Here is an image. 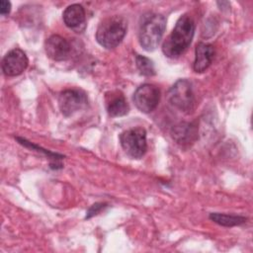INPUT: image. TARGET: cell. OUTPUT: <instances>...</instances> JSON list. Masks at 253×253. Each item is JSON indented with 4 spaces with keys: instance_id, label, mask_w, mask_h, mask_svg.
Returning <instances> with one entry per match:
<instances>
[{
    "instance_id": "1",
    "label": "cell",
    "mask_w": 253,
    "mask_h": 253,
    "mask_svg": "<svg viewBox=\"0 0 253 253\" xmlns=\"http://www.w3.org/2000/svg\"><path fill=\"white\" fill-rule=\"evenodd\" d=\"M195 33V23L188 15L181 16L172 33L165 40L162 50L168 57H179L191 44Z\"/></svg>"
},
{
    "instance_id": "2",
    "label": "cell",
    "mask_w": 253,
    "mask_h": 253,
    "mask_svg": "<svg viewBox=\"0 0 253 253\" xmlns=\"http://www.w3.org/2000/svg\"><path fill=\"white\" fill-rule=\"evenodd\" d=\"M166 19L157 13H147L141 17L138 30V41L140 45L147 51L154 50L164 34Z\"/></svg>"
},
{
    "instance_id": "3",
    "label": "cell",
    "mask_w": 253,
    "mask_h": 253,
    "mask_svg": "<svg viewBox=\"0 0 253 253\" xmlns=\"http://www.w3.org/2000/svg\"><path fill=\"white\" fill-rule=\"evenodd\" d=\"M127 30V22L123 16L105 18L98 26L96 40L100 45L111 49L118 46L124 40Z\"/></svg>"
},
{
    "instance_id": "4",
    "label": "cell",
    "mask_w": 253,
    "mask_h": 253,
    "mask_svg": "<svg viewBox=\"0 0 253 253\" xmlns=\"http://www.w3.org/2000/svg\"><path fill=\"white\" fill-rule=\"evenodd\" d=\"M120 141L125 152L131 158H141L146 152V131L142 127H132L123 131Z\"/></svg>"
},
{
    "instance_id": "5",
    "label": "cell",
    "mask_w": 253,
    "mask_h": 253,
    "mask_svg": "<svg viewBox=\"0 0 253 253\" xmlns=\"http://www.w3.org/2000/svg\"><path fill=\"white\" fill-rule=\"evenodd\" d=\"M170 103L180 111L186 112L193 108L195 97L193 87L187 79H179L168 92Z\"/></svg>"
},
{
    "instance_id": "6",
    "label": "cell",
    "mask_w": 253,
    "mask_h": 253,
    "mask_svg": "<svg viewBox=\"0 0 253 253\" xmlns=\"http://www.w3.org/2000/svg\"><path fill=\"white\" fill-rule=\"evenodd\" d=\"M88 105L86 93L80 89H67L59 94L58 107L61 114L70 117Z\"/></svg>"
},
{
    "instance_id": "7",
    "label": "cell",
    "mask_w": 253,
    "mask_h": 253,
    "mask_svg": "<svg viewBox=\"0 0 253 253\" xmlns=\"http://www.w3.org/2000/svg\"><path fill=\"white\" fill-rule=\"evenodd\" d=\"M160 100V90L157 86L149 83L140 85L133 94V102L142 113L152 112Z\"/></svg>"
},
{
    "instance_id": "8",
    "label": "cell",
    "mask_w": 253,
    "mask_h": 253,
    "mask_svg": "<svg viewBox=\"0 0 253 253\" xmlns=\"http://www.w3.org/2000/svg\"><path fill=\"white\" fill-rule=\"evenodd\" d=\"M28 63L26 53L20 48H14L3 57L2 71L6 76H18L26 70Z\"/></svg>"
},
{
    "instance_id": "9",
    "label": "cell",
    "mask_w": 253,
    "mask_h": 253,
    "mask_svg": "<svg viewBox=\"0 0 253 253\" xmlns=\"http://www.w3.org/2000/svg\"><path fill=\"white\" fill-rule=\"evenodd\" d=\"M46 55L55 61H62L69 57L71 46L68 41L61 36L52 35L44 42Z\"/></svg>"
},
{
    "instance_id": "10",
    "label": "cell",
    "mask_w": 253,
    "mask_h": 253,
    "mask_svg": "<svg viewBox=\"0 0 253 253\" xmlns=\"http://www.w3.org/2000/svg\"><path fill=\"white\" fill-rule=\"evenodd\" d=\"M64 24L76 31L81 32L85 28V10L80 4L69 5L62 14Z\"/></svg>"
},
{
    "instance_id": "11",
    "label": "cell",
    "mask_w": 253,
    "mask_h": 253,
    "mask_svg": "<svg viewBox=\"0 0 253 253\" xmlns=\"http://www.w3.org/2000/svg\"><path fill=\"white\" fill-rule=\"evenodd\" d=\"M105 102L107 112L111 117H122L128 113V104L124 94L120 91H112L107 93Z\"/></svg>"
},
{
    "instance_id": "12",
    "label": "cell",
    "mask_w": 253,
    "mask_h": 253,
    "mask_svg": "<svg viewBox=\"0 0 253 253\" xmlns=\"http://www.w3.org/2000/svg\"><path fill=\"white\" fill-rule=\"evenodd\" d=\"M214 47L206 42H199L195 49V60L193 68L196 72H204L212 62L214 57Z\"/></svg>"
},
{
    "instance_id": "13",
    "label": "cell",
    "mask_w": 253,
    "mask_h": 253,
    "mask_svg": "<svg viewBox=\"0 0 253 253\" xmlns=\"http://www.w3.org/2000/svg\"><path fill=\"white\" fill-rule=\"evenodd\" d=\"M197 135V127L193 124L182 123L175 126L172 129L173 138L181 144L190 143L194 141Z\"/></svg>"
},
{
    "instance_id": "14",
    "label": "cell",
    "mask_w": 253,
    "mask_h": 253,
    "mask_svg": "<svg viewBox=\"0 0 253 253\" xmlns=\"http://www.w3.org/2000/svg\"><path fill=\"white\" fill-rule=\"evenodd\" d=\"M210 218L215 223L222 226H235L240 225L246 221V217L241 215H233L219 212H212L210 214Z\"/></svg>"
},
{
    "instance_id": "15",
    "label": "cell",
    "mask_w": 253,
    "mask_h": 253,
    "mask_svg": "<svg viewBox=\"0 0 253 253\" xmlns=\"http://www.w3.org/2000/svg\"><path fill=\"white\" fill-rule=\"evenodd\" d=\"M135 63H136V67L139 70L141 75L153 76L155 74L154 64H153L152 60L149 59L148 57L137 54L135 56Z\"/></svg>"
},
{
    "instance_id": "16",
    "label": "cell",
    "mask_w": 253,
    "mask_h": 253,
    "mask_svg": "<svg viewBox=\"0 0 253 253\" xmlns=\"http://www.w3.org/2000/svg\"><path fill=\"white\" fill-rule=\"evenodd\" d=\"M17 139H18V141H19L21 144H23V145H25V146H27V147H31V148H33V149H38L39 151H42V152L45 153L49 158H52V159H54V160H56V159H61V158H62V155L54 154V153H51V152H49V151H47V150L42 149V148L39 147L38 145H35V144H33L32 142L27 141L26 139H23V138H20V137H17Z\"/></svg>"
},
{
    "instance_id": "17",
    "label": "cell",
    "mask_w": 253,
    "mask_h": 253,
    "mask_svg": "<svg viewBox=\"0 0 253 253\" xmlns=\"http://www.w3.org/2000/svg\"><path fill=\"white\" fill-rule=\"evenodd\" d=\"M105 206H106V204H102V203H96V204L92 205L89 208V210L87 211L85 218H90V217L96 215L97 213H99L101 211V210H103L105 208Z\"/></svg>"
},
{
    "instance_id": "18",
    "label": "cell",
    "mask_w": 253,
    "mask_h": 253,
    "mask_svg": "<svg viewBox=\"0 0 253 253\" xmlns=\"http://www.w3.org/2000/svg\"><path fill=\"white\" fill-rule=\"evenodd\" d=\"M11 11V3L6 0L0 1V13L2 15H7Z\"/></svg>"
}]
</instances>
